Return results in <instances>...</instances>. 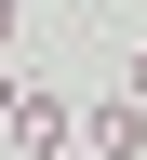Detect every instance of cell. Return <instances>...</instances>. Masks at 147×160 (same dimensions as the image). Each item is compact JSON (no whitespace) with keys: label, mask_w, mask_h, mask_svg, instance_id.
Returning <instances> with one entry per match:
<instances>
[{"label":"cell","mask_w":147,"mask_h":160,"mask_svg":"<svg viewBox=\"0 0 147 160\" xmlns=\"http://www.w3.org/2000/svg\"><path fill=\"white\" fill-rule=\"evenodd\" d=\"M13 147H27V160H67L80 147V107H67V93H27V107H13Z\"/></svg>","instance_id":"cell-1"},{"label":"cell","mask_w":147,"mask_h":160,"mask_svg":"<svg viewBox=\"0 0 147 160\" xmlns=\"http://www.w3.org/2000/svg\"><path fill=\"white\" fill-rule=\"evenodd\" d=\"M80 147H94V160H147V107H134V93L94 107V120H80Z\"/></svg>","instance_id":"cell-2"},{"label":"cell","mask_w":147,"mask_h":160,"mask_svg":"<svg viewBox=\"0 0 147 160\" xmlns=\"http://www.w3.org/2000/svg\"><path fill=\"white\" fill-rule=\"evenodd\" d=\"M13 107H27V80H13V67H0V133H13Z\"/></svg>","instance_id":"cell-3"},{"label":"cell","mask_w":147,"mask_h":160,"mask_svg":"<svg viewBox=\"0 0 147 160\" xmlns=\"http://www.w3.org/2000/svg\"><path fill=\"white\" fill-rule=\"evenodd\" d=\"M13 27H27V0H0V53H13Z\"/></svg>","instance_id":"cell-4"},{"label":"cell","mask_w":147,"mask_h":160,"mask_svg":"<svg viewBox=\"0 0 147 160\" xmlns=\"http://www.w3.org/2000/svg\"><path fill=\"white\" fill-rule=\"evenodd\" d=\"M134 107H147V53H134Z\"/></svg>","instance_id":"cell-5"},{"label":"cell","mask_w":147,"mask_h":160,"mask_svg":"<svg viewBox=\"0 0 147 160\" xmlns=\"http://www.w3.org/2000/svg\"><path fill=\"white\" fill-rule=\"evenodd\" d=\"M67 160H94V147H67Z\"/></svg>","instance_id":"cell-6"}]
</instances>
